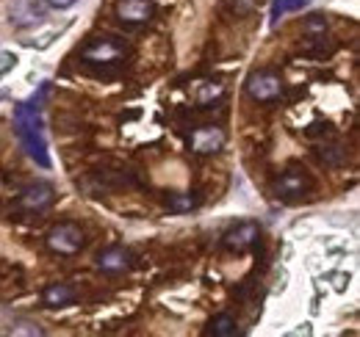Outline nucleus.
<instances>
[{
  "label": "nucleus",
  "instance_id": "1",
  "mask_svg": "<svg viewBox=\"0 0 360 337\" xmlns=\"http://www.w3.org/2000/svg\"><path fill=\"white\" fill-rule=\"evenodd\" d=\"M14 125H17V136L25 147V152L39 164V166H50V155H47V141L45 130H42V114H39V100L31 103H20L14 111Z\"/></svg>",
  "mask_w": 360,
  "mask_h": 337
},
{
  "label": "nucleus",
  "instance_id": "2",
  "mask_svg": "<svg viewBox=\"0 0 360 337\" xmlns=\"http://www.w3.org/2000/svg\"><path fill=\"white\" fill-rule=\"evenodd\" d=\"M45 244L50 252L61 254V257H72V254H78L84 249L86 232H84L75 221H58V224L47 232Z\"/></svg>",
  "mask_w": 360,
  "mask_h": 337
},
{
  "label": "nucleus",
  "instance_id": "3",
  "mask_svg": "<svg viewBox=\"0 0 360 337\" xmlns=\"http://www.w3.org/2000/svg\"><path fill=\"white\" fill-rule=\"evenodd\" d=\"M247 94H250V100L264 103V105L277 103L283 97V78L274 70H258L247 78Z\"/></svg>",
  "mask_w": 360,
  "mask_h": 337
},
{
  "label": "nucleus",
  "instance_id": "4",
  "mask_svg": "<svg viewBox=\"0 0 360 337\" xmlns=\"http://www.w3.org/2000/svg\"><path fill=\"white\" fill-rule=\"evenodd\" d=\"M311 188H314V183H311V177L305 174V168L291 166L277 177V183H274V197H277V199H300V197H305Z\"/></svg>",
  "mask_w": 360,
  "mask_h": 337
},
{
  "label": "nucleus",
  "instance_id": "5",
  "mask_svg": "<svg viewBox=\"0 0 360 337\" xmlns=\"http://www.w3.org/2000/svg\"><path fill=\"white\" fill-rule=\"evenodd\" d=\"M125 58V47L120 42H114L111 37L105 39H94L84 47V61L86 64H100V67H111V64H120Z\"/></svg>",
  "mask_w": 360,
  "mask_h": 337
},
{
  "label": "nucleus",
  "instance_id": "6",
  "mask_svg": "<svg viewBox=\"0 0 360 337\" xmlns=\"http://www.w3.org/2000/svg\"><path fill=\"white\" fill-rule=\"evenodd\" d=\"M56 202V191L50 183H31L28 188H22V194L17 197V208L25 213H42Z\"/></svg>",
  "mask_w": 360,
  "mask_h": 337
},
{
  "label": "nucleus",
  "instance_id": "7",
  "mask_svg": "<svg viewBox=\"0 0 360 337\" xmlns=\"http://www.w3.org/2000/svg\"><path fill=\"white\" fill-rule=\"evenodd\" d=\"M227 136L222 127L217 125H202V127H194L188 144H191V152L197 155H217L222 147H225Z\"/></svg>",
  "mask_w": 360,
  "mask_h": 337
},
{
  "label": "nucleus",
  "instance_id": "8",
  "mask_svg": "<svg viewBox=\"0 0 360 337\" xmlns=\"http://www.w3.org/2000/svg\"><path fill=\"white\" fill-rule=\"evenodd\" d=\"M47 17L45 6L37 3V0H17L11 8H8V20L14 28H34V25H42Z\"/></svg>",
  "mask_w": 360,
  "mask_h": 337
},
{
  "label": "nucleus",
  "instance_id": "9",
  "mask_svg": "<svg viewBox=\"0 0 360 337\" xmlns=\"http://www.w3.org/2000/svg\"><path fill=\"white\" fill-rule=\"evenodd\" d=\"M258 238H261V227L255 221H241L233 230H227L225 238H222V246L230 252H247L250 246L258 244Z\"/></svg>",
  "mask_w": 360,
  "mask_h": 337
},
{
  "label": "nucleus",
  "instance_id": "10",
  "mask_svg": "<svg viewBox=\"0 0 360 337\" xmlns=\"http://www.w3.org/2000/svg\"><path fill=\"white\" fill-rule=\"evenodd\" d=\"M97 268L103 274H125L134 268V254L125 246H108L97 254Z\"/></svg>",
  "mask_w": 360,
  "mask_h": 337
},
{
  "label": "nucleus",
  "instance_id": "11",
  "mask_svg": "<svg viewBox=\"0 0 360 337\" xmlns=\"http://www.w3.org/2000/svg\"><path fill=\"white\" fill-rule=\"evenodd\" d=\"M117 17L128 25H141L153 17V3L150 0H120L117 3Z\"/></svg>",
  "mask_w": 360,
  "mask_h": 337
},
{
  "label": "nucleus",
  "instance_id": "12",
  "mask_svg": "<svg viewBox=\"0 0 360 337\" xmlns=\"http://www.w3.org/2000/svg\"><path fill=\"white\" fill-rule=\"evenodd\" d=\"M75 301V288L67 282H53L42 291V304L45 307H67Z\"/></svg>",
  "mask_w": 360,
  "mask_h": 337
},
{
  "label": "nucleus",
  "instance_id": "13",
  "mask_svg": "<svg viewBox=\"0 0 360 337\" xmlns=\"http://www.w3.org/2000/svg\"><path fill=\"white\" fill-rule=\"evenodd\" d=\"M202 205V197L197 191H186V194H169L167 197V208L172 213H191Z\"/></svg>",
  "mask_w": 360,
  "mask_h": 337
},
{
  "label": "nucleus",
  "instance_id": "14",
  "mask_svg": "<svg viewBox=\"0 0 360 337\" xmlns=\"http://www.w3.org/2000/svg\"><path fill=\"white\" fill-rule=\"evenodd\" d=\"M208 335L233 337V335H238V324H236V318H233L230 312H219L217 318H211V324H208Z\"/></svg>",
  "mask_w": 360,
  "mask_h": 337
},
{
  "label": "nucleus",
  "instance_id": "15",
  "mask_svg": "<svg viewBox=\"0 0 360 337\" xmlns=\"http://www.w3.org/2000/svg\"><path fill=\"white\" fill-rule=\"evenodd\" d=\"M8 335H25V337H42L45 335V329L39 326V324H34V321H14L11 326H8Z\"/></svg>",
  "mask_w": 360,
  "mask_h": 337
},
{
  "label": "nucleus",
  "instance_id": "16",
  "mask_svg": "<svg viewBox=\"0 0 360 337\" xmlns=\"http://www.w3.org/2000/svg\"><path fill=\"white\" fill-rule=\"evenodd\" d=\"M222 91H225L222 84H217V81H214V84H208L200 94H197V103H200V105H211L214 100H219V97H222Z\"/></svg>",
  "mask_w": 360,
  "mask_h": 337
},
{
  "label": "nucleus",
  "instance_id": "17",
  "mask_svg": "<svg viewBox=\"0 0 360 337\" xmlns=\"http://www.w3.org/2000/svg\"><path fill=\"white\" fill-rule=\"evenodd\" d=\"M311 0H277L274 3V17L280 14V11H300V8H305Z\"/></svg>",
  "mask_w": 360,
  "mask_h": 337
},
{
  "label": "nucleus",
  "instance_id": "18",
  "mask_svg": "<svg viewBox=\"0 0 360 337\" xmlns=\"http://www.w3.org/2000/svg\"><path fill=\"white\" fill-rule=\"evenodd\" d=\"M258 3H261V0H230V8H233L236 14H241V17H244V14L255 11V8H258Z\"/></svg>",
  "mask_w": 360,
  "mask_h": 337
},
{
  "label": "nucleus",
  "instance_id": "19",
  "mask_svg": "<svg viewBox=\"0 0 360 337\" xmlns=\"http://www.w3.org/2000/svg\"><path fill=\"white\" fill-rule=\"evenodd\" d=\"M14 61H17V58H14L11 53H0V75H3V72H8V70L14 67Z\"/></svg>",
  "mask_w": 360,
  "mask_h": 337
},
{
  "label": "nucleus",
  "instance_id": "20",
  "mask_svg": "<svg viewBox=\"0 0 360 337\" xmlns=\"http://www.w3.org/2000/svg\"><path fill=\"white\" fill-rule=\"evenodd\" d=\"M78 0H47V6H53V8H70V6H75Z\"/></svg>",
  "mask_w": 360,
  "mask_h": 337
}]
</instances>
